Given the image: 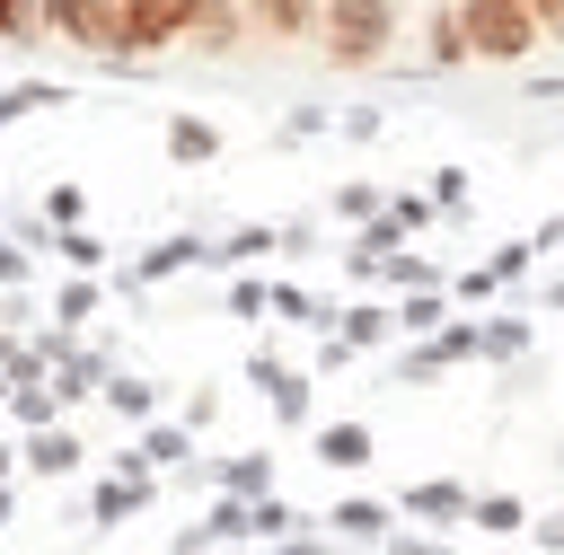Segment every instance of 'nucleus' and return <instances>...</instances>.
Wrapping results in <instances>:
<instances>
[{
  "mask_svg": "<svg viewBox=\"0 0 564 555\" xmlns=\"http://www.w3.org/2000/svg\"><path fill=\"white\" fill-rule=\"evenodd\" d=\"M167 141H176V159H212V132H203V123H176Z\"/></svg>",
  "mask_w": 564,
  "mask_h": 555,
  "instance_id": "1a4fd4ad",
  "label": "nucleus"
},
{
  "mask_svg": "<svg viewBox=\"0 0 564 555\" xmlns=\"http://www.w3.org/2000/svg\"><path fill=\"white\" fill-rule=\"evenodd\" d=\"M35 18H44V35L123 62V9H115V0H35Z\"/></svg>",
  "mask_w": 564,
  "mask_h": 555,
  "instance_id": "7ed1b4c3",
  "label": "nucleus"
},
{
  "mask_svg": "<svg viewBox=\"0 0 564 555\" xmlns=\"http://www.w3.org/2000/svg\"><path fill=\"white\" fill-rule=\"evenodd\" d=\"M247 35H264V44H308V35H317V0H247Z\"/></svg>",
  "mask_w": 564,
  "mask_h": 555,
  "instance_id": "423d86ee",
  "label": "nucleus"
},
{
  "mask_svg": "<svg viewBox=\"0 0 564 555\" xmlns=\"http://www.w3.org/2000/svg\"><path fill=\"white\" fill-rule=\"evenodd\" d=\"M423 44H432V62H476V53H467V26H458V9H432V35H423Z\"/></svg>",
  "mask_w": 564,
  "mask_h": 555,
  "instance_id": "0eeeda50",
  "label": "nucleus"
},
{
  "mask_svg": "<svg viewBox=\"0 0 564 555\" xmlns=\"http://www.w3.org/2000/svg\"><path fill=\"white\" fill-rule=\"evenodd\" d=\"M123 9V62L185 44V0H115Z\"/></svg>",
  "mask_w": 564,
  "mask_h": 555,
  "instance_id": "20e7f679",
  "label": "nucleus"
},
{
  "mask_svg": "<svg viewBox=\"0 0 564 555\" xmlns=\"http://www.w3.org/2000/svg\"><path fill=\"white\" fill-rule=\"evenodd\" d=\"M185 44L194 53H238L247 44V9L238 0H185Z\"/></svg>",
  "mask_w": 564,
  "mask_h": 555,
  "instance_id": "39448f33",
  "label": "nucleus"
},
{
  "mask_svg": "<svg viewBox=\"0 0 564 555\" xmlns=\"http://www.w3.org/2000/svg\"><path fill=\"white\" fill-rule=\"evenodd\" d=\"M458 26H467L476 62H529L538 53V9L529 0H458Z\"/></svg>",
  "mask_w": 564,
  "mask_h": 555,
  "instance_id": "f03ea898",
  "label": "nucleus"
},
{
  "mask_svg": "<svg viewBox=\"0 0 564 555\" xmlns=\"http://www.w3.org/2000/svg\"><path fill=\"white\" fill-rule=\"evenodd\" d=\"M35 35H44L35 0H0V44H35Z\"/></svg>",
  "mask_w": 564,
  "mask_h": 555,
  "instance_id": "6e6552de",
  "label": "nucleus"
},
{
  "mask_svg": "<svg viewBox=\"0 0 564 555\" xmlns=\"http://www.w3.org/2000/svg\"><path fill=\"white\" fill-rule=\"evenodd\" d=\"M397 44V0H317V53L335 70H370Z\"/></svg>",
  "mask_w": 564,
  "mask_h": 555,
  "instance_id": "f257e3e1",
  "label": "nucleus"
}]
</instances>
